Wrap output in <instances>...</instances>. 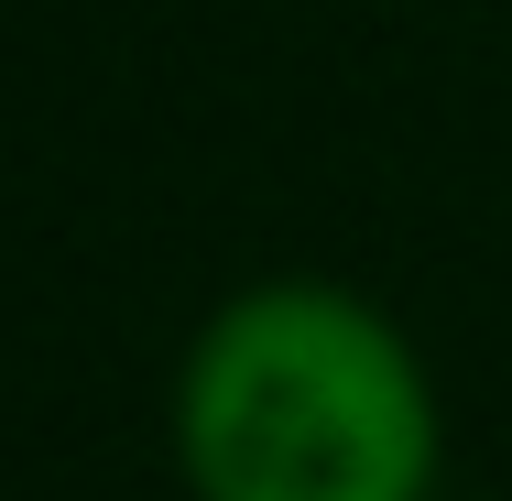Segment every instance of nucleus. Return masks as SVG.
<instances>
[{
  "instance_id": "obj_1",
  "label": "nucleus",
  "mask_w": 512,
  "mask_h": 501,
  "mask_svg": "<svg viewBox=\"0 0 512 501\" xmlns=\"http://www.w3.org/2000/svg\"><path fill=\"white\" fill-rule=\"evenodd\" d=\"M197 501H425L436 491V382L414 338L349 284H251L207 316L186 393Z\"/></svg>"
}]
</instances>
